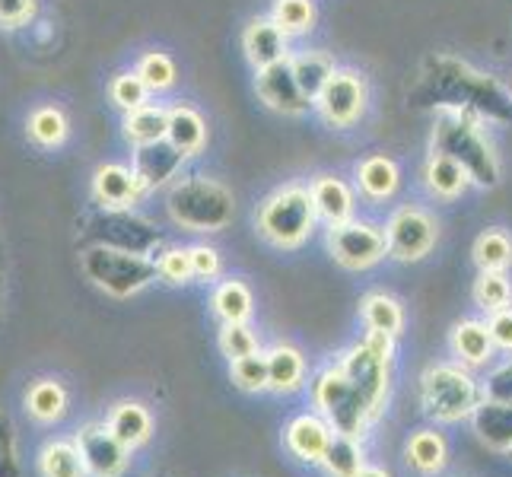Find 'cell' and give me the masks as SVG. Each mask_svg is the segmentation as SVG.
Here are the masks:
<instances>
[{
  "label": "cell",
  "instance_id": "cell-1",
  "mask_svg": "<svg viewBox=\"0 0 512 477\" xmlns=\"http://www.w3.org/2000/svg\"><path fill=\"white\" fill-rule=\"evenodd\" d=\"M166 207H169V217L182 229H191V233H214V229H223L236 214L233 194L220 182L201 179V175L175 182L169 188Z\"/></svg>",
  "mask_w": 512,
  "mask_h": 477
},
{
  "label": "cell",
  "instance_id": "cell-2",
  "mask_svg": "<svg viewBox=\"0 0 512 477\" xmlns=\"http://www.w3.org/2000/svg\"><path fill=\"white\" fill-rule=\"evenodd\" d=\"M312 398H315V408L331 423V430L344 436H363L369 420L382 411L373 404V398L347 376L344 366L325 369L312 385Z\"/></svg>",
  "mask_w": 512,
  "mask_h": 477
},
{
  "label": "cell",
  "instance_id": "cell-3",
  "mask_svg": "<svg viewBox=\"0 0 512 477\" xmlns=\"http://www.w3.org/2000/svg\"><path fill=\"white\" fill-rule=\"evenodd\" d=\"M83 274L93 280L99 290L109 296L125 299L137 290H144L150 280L160 277L156 271V261L147 255H137L128 249H115V245H93L80 255Z\"/></svg>",
  "mask_w": 512,
  "mask_h": 477
},
{
  "label": "cell",
  "instance_id": "cell-4",
  "mask_svg": "<svg viewBox=\"0 0 512 477\" xmlns=\"http://www.w3.org/2000/svg\"><path fill=\"white\" fill-rule=\"evenodd\" d=\"M433 147H436V153H446V156L455 159V163H462V169L471 175L474 182H481V185H497L500 182L497 159H493L481 131L474 128L471 115L443 112V118L436 121Z\"/></svg>",
  "mask_w": 512,
  "mask_h": 477
},
{
  "label": "cell",
  "instance_id": "cell-5",
  "mask_svg": "<svg viewBox=\"0 0 512 477\" xmlns=\"http://www.w3.org/2000/svg\"><path fill=\"white\" fill-rule=\"evenodd\" d=\"M433 67H436V74H427V77L443 83V86H452L449 93H443L446 112H465V115L481 112L487 118H506L509 115L512 102H506L503 90L493 80H487L481 74H471L465 64H455L446 58L433 61Z\"/></svg>",
  "mask_w": 512,
  "mask_h": 477
},
{
  "label": "cell",
  "instance_id": "cell-6",
  "mask_svg": "<svg viewBox=\"0 0 512 477\" xmlns=\"http://www.w3.org/2000/svg\"><path fill=\"white\" fill-rule=\"evenodd\" d=\"M420 401L433 420L455 423L478 411L484 392L462 366H433L420 379Z\"/></svg>",
  "mask_w": 512,
  "mask_h": 477
},
{
  "label": "cell",
  "instance_id": "cell-7",
  "mask_svg": "<svg viewBox=\"0 0 512 477\" xmlns=\"http://www.w3.org/2000/svg\"><path fill=\"white\" fill-rule=\"evenodd\" d=\"M315 204L312 191L306 188H284L261 207L258 229L261 236L280 245V249H296L299 242H306L315 226Z\"/></svg>",
  "mask_w": 512,
  "mask_h": 477
},
{
  "label": "cell",
  "instance_id": "cell-8",
  "mask_svg": "<svg viewBox=\"0 0 512 477\" xmlns=\"http://www.w3.org/2000/svg\"><path fill=\"white\" fill-rule=\"evenodd\" d=\"M328 245H331L334 261L344 264L347 271H366L388 255L385 233H379V229L369 226V223H350L347 220L341 226H331Z\"/></svg>",
  "mask_w": 512,
  "mask_h": 477
},
{
  "label": "cell",
  "instance_id": "cell-9",
  "mask_svg": "<svg viewBox=\"0 0 512 477\" xmlns=\"http://www.w3.org/2000/svg\"><path fill=\"white\" fill-rule=\"evenodd\" d=\"M388 255L398 261H420L436 245V223L417 207H404L385 226Z\"/></svg>",
  "mask_w": 512,
  "mask_h": 477
},
{
  "label": "cell",
  "instance_id": "cell-10",
  "mask_svg": "<svg viewBox=\"0 0 512 477\" xmlns=\"http://www.w3.org/2000/svg\"><path fill=\"white\" fill-rule=\"evenodd\" d=\"M315 102H319L325 121H331L334 128H350L366 109V86L350 70H334L328 86Z\"/></svg>",
  "mask_w": 512,
  "mask_h": 477
},
{
  "label": "cell",
  "instance_id": "cell-11",
  "mask_svg": "<svg viewBox=\"0 0 512 477\" xmlns=\"http://www.w3.org/2000/svg\"><path fill=\"white\" fill-rule=\"evenodd\" d=\"M77 449L83 465L93 477H118L128 468V446L109 427H86L77 436Z\"/></svg>",
  "mask_w": 512,
  "mask_h": 477
},
{
  "label": "cell",
  "instance_id": "cell-12",
  "mask_svg": "<svg viewBox=\"0 0 512 477\" xmlns=\"http://www.w3.org/2000/svg\"><path fill=\"white\" fill-rule=\"evenodd\" d=\"M258 96L284 115H303L309 109V96L299 90L290 61H277L258 70Z\"/></svg>",
  "mask_w": 512,
  "mask_h": 477
},
{
  "label": "cell",
  "instance_id": "cell-13",
  "mask_svg": "<svg viewBox=\"0 0 512 477\" xmlns=\"http://www.w3.org/2000/svg\"><path fill=\"white\" fill-rule=\"evenodd\" d=\"M147 194V188L140 185L134 169H125L118 163H105L93 172V198L105 210H128Z\"/></svg>",
  "mask_w": 512,
  "mask_h": 477
},
{
  "label": "cell",
  "instance_id": "cell-14",
  "mask_svg": "<svg viewBox=\"0 0 512 477\" xmlns=\"http://www.w3.org/2000/svg\"><path fill=\"white\" fill-rule=\"evenodd\" d=\"M185 153L179 147H172L169 140H160V144H147V147H137L134 153V175L140 179L147 191H153L156 185H163L169 179H175L179 172Z\"/></svg>",
  "mask_w": 512,
  "mask_h": 477
},
{
  "label": "cell",
  "instance_id": "cell-15",
  "mask_svg": "<svg viewBox=\"0 0 512 477\" xmlns=\"http://www.w3.org/2000/svg\"><path fill=\"white\" fill-rule=\"evenodd\" d=\"M474 433L493 452H512V404L484 398L471 414Z\"/></svg>",
  "mask_w": 512,
  "mask_h": 477
},
{
  "label": "cell",
  "instance_id": "cell-16",
  "mask_svg": "<svg viewBox=\"0 0 512 477\" xmlns=\"http://www.w3.org/2000/svg\"><path fill=\"white\" fill-rule=\"evenodd\" d=\"M331 436H334V430H331V423L325 417L303 414L287 427V449L296 458H303V462H322Z\"/></svg>",
  "mask_w": 512,
  "mask_h": 477
},
{
  "label": "cell",
  "instance_id": "cell-17",
  "mask_svg": "<svg viewBox=\"0 0 512 477\" xmlns=\"http://www.w3.org/2000/svg\"><path fill=\"white\" fill-rule=\"evenodd\" d=\"M245 55L261 70L277 61H287V32L274 20H255L245 29Z\"/></svg>",
  "mask_w": 512,
  "mask_h": 477
},
{
  "label": "cell",
  "instance_id": "cell-18",
  "mask_svg": "<svg viewBox=\"0 0 512 477\" xmlns=\"http://www.w3.org/2000/svg\"><path fill=\"white\" fill-rule=\"evenodd\" d=\"M312 204H315V214L322 220H328L331 226H341L350 220L353 214V194L341 179H331V175H322L319 182L312 188Z\"/></svg>",
  "mask_w": 512,
  "mask_h": 477
},
{
  "label": "cell",
  "instance_id": "cell-19",
  "mask_svg": "<svg viewBox=\"0 0 512 477\" xmlns=\"http://www.w3.org/2000/svg\"><path fill=\"white\" fill-rule=\"evenodd\" d=\"M166 140L172 147H179L185 156L198 153L207 140V125L201 112H194L191 105H175L169 109V131H166Z\"/></svg>",
  "mask_w": 512,
  "mask_h": 477
},
{
  "label": "cell",
  "instance_id": "cell-20",
  "mask_svg": "<svg viewBox=\"0 0 512 477\" xmlns=\"http://www.w3.org/2000/svg\"><path fill=\"white\" fill-rule=\"evenodd\" d=\"M166 131H169V109H163V105H140V109L128 112L125 118V137L134 147L160 144V140H166Z\"/></svg>",
  "mask_w": 512,
  "mask_h": 477
},
{
  "label": "cell",
  "instance_id": "cell-21",
  "mask_svg": "<svg viewBox=\"0 0 512 477\" xmlns=\"http://www.w3.org/2000/svg\"><path fill=\"white\" fill-rule=\"evenodd\" d=\"M306 363L296 347L280 344L268 353V388L271 392H293L303 382Z\"/></svg>",
  "mask_w": 512,
  "mask_h": 477
},
{
  "label": "cell",
  "instance_id": "cell-22",
  "mask_svg": "<svg viewBox=\"0 0 512 477\" xmlns=\"http://www.w3.org/2000/svg\"><path fill=\"white\" fill-rule=\"evenodd\" d=\"M452 350L455 357L462 360L465 366H481L490 360V350H493V338H490V328L481 322H462L452 334Z\"/></svg>",
  "mask_w": 512,
  "mask_h": 477
},
{
  "label": "cell",
  "instance_id": "cell-23",
  "mask_svg": "<svg viewBox=\"0 0 512 477\" xmlns=\"http://www.w3.org/2000/svg\"><path fill=\"white\" fill-rule=\"evenodd\" d=\"M471 182V175L462 169V163H455L446 153H433L427 163V185L439 194V198H458Z\"/></svg>",
  "mask_w": 512,
  "mask_h": 477
},
{
  "label": "cell",
  "instance_id": "cell-24",
  "mask_svg": "<svg viewBox=\"0 0 512 477\" xmlns=\"http://www.w3.org/2000/svg\"><path fill=\"white\" fill-rule=\"evenodd\" d=\"M109 430H112L128 449H137L140 443H147V436H150V414H147L144 408H140V404L125 401V404H118V408L112 411V417H109Z\"/></svg>",
  "mask_w": 512,
  "mask_h": 477
},
{
  "label": "cell",
  "instance_id": "cell-25",
  "mask_svg": "<svg viewBox=\"0 0 512 477\" xmlns=\"http://www.w3.org/2000/svg\"><path fill=\"white\" fill-rule=\"evenodd\" d=\"M322 465L331 477H357L366 465H363V452L357 446V436H344L334 433L331 443L322 455Z\"/></svg>",
  "mask_w": 512,
  "mask_h": 477
},
{
  "label": "cell",
  "instance_id": "cell-26",
  "mask_svg": "<svg viewBox=\"0 0 512 477\" xmlns=\"http://www.w3.org/2000/svg\"><path fill=\"white\" fill-rule=\"evenodd\" d=\"M360 188L373 201L392 198L395 188H398V166L388 156H369L360 166Z\"/></svg>",
  "mask_w": 512,
  "mask_h": 477
},
{
  "label": "cell",
  "instance_id": "cell-27",
  "mask_svg": "<svg viewBox=\"0 0 512 477\" xmlns=\"http://www.w3.org/2000/svg\"><path fill=\"white\" fill-rule=\"evenodd\" d=\"M26 128H29V137L39 147H61L67 131H70L67 115L58 109V105H39V109L29 115Z\"/></svg>",
  "mask_w": 512,
  "mask_h": 477
},
{
  "label": "cell",
  "instance_id": "cell-28",
  "mask_svg": "<svg viewBox=\"0 0 512 477\" xmlns=\"http://www.w3.org/2000/svg\"><path fill=\"white\" fill-rule=\"evenodd\" d=\"M408 462L420 471V474H436L446 465V439L436 430H420L411 436L408 443Z\"/></svg>",
  "mask_w": 512,
  "mask_h": 477
},
{
  "label": "cell",
  "instance_id": "cell-29",
  "mask_svg": "<svg viewBox=\"0 0 512 477\" xmlns=\"http://www.w3.org/2000/svg\"><path fill=\"white\" fill-rule=\"evenodd\" d=\"M293 74H296L299 90H303L312 102V99H319L322 90L328 86V80L334 74V64H331V58L319 55V51H309V55L293 61Z\"/></svg>",
  "mask_w": 512,
  "mask_h": 477
},
{
  "label": "cell",
  "instance_id": "cell-30",
  "mask_svg": "<svg viewBox=\"0 0 512 477\" xmlns=\"http://www.w3.org/2000/svg\"><path fill=\"white\" fill-rule=\"evenodd\" d=\"M42 477H86L83 455L77 443H51L39 458Z\"/></svg>",
  "mask_w": 512,
  "mask_h": 477
},
{
  "label": "cell",
  "instance_id": "cell-31",
  "mask_svg": "<svg viewBox=\"0 0 512 477\" xmlns=\"http://www.w3.org/2000/svg\"><path fill=\"white\" fill-rule=\"evenodd\" d=\"M214 309L223 322H245L252 315V293L242 280H226L214 293Z\"/></svg>",
  "mask_w": 512,
  "mask_h": 477
},
{
  "label": "cell",
  "instance_id": "cell-32",
  "mask_svg": "<svg viewBox=\"0 0 512 477\" xmlns=\"http://www.w3.org/2000/svg\"><path fill=\"white\" fill-rule=\"evenodd\" d=\"M363 322L369 325V331H382V334H392L395 338L404 325V315H401V306L392 296L376 293L363 303Z\"/></svg>",
  "mask_w": 512,
  "mask_h": 477
},
{
  "label": "cell",
  "instance_id": "cell-33",
  "mask_svg": "<svg viewBox=\"0 0 512 477\" xmlns=\"http://www.w3.org/2000/svg\"><path fill=\"white\" fill-rule=\"evenodd\" d=\"M26 404H29V414L35 420H58L64 414V408H67V395H64V388L58 382L45 379V382H35L29 388Z\"/></svg>",
  "mask_w": 512,
  "mask_h": 477
},
{
  "label": "cell",
  "instance_id": "cell-34",
  "mask_svg": "<svg viewBox=\"0 0 512 477\" xmlns=\"http://www.w3.org/2000/svg\"><path fill=\"white\" fill-rule=\"evenodd\" d=\"M474 261L481 264V271H506L512 264V242L500 229H490L478 242H474Z\"/></svg>",
  "mask_w": 512,
  "mask_h": 477
},
{
  "label": "cell",
  "instance_id": "cell-35",
  "mask_svg": "<svg viewBox=\"0 0 512 477\" xmlns=\"http://www.w3.org/2000/svg\"><path fill=\"white\" fill-rule=\"evenodd\" d=\"M474 299H478V306L487 309V312L506 309L509 299H512L509 277L503 271H481L478 284H474Z\"/></svg>",
  "mask_w": 512,
  "mask_h": 477
},
{
  "label": "cell",
  "instance_id": "cell-36",
  "mask_svg": "<svg viewBox=\"0 0 512 477\" xmlns=\"http://www.w3.org/2000/svg\"><path fill=\"white\" fill-rule=\"evenodd\" d=\"M137 74L150 86V93H163L175 83V64L169 55H163V51H150V55L140 58Z\"/></svg>",
  "mask_w": 512,
  "mask_h": 477
},
{
  "label": "cell",
  "instance_id": "cell-37",
  "mask_svg": "<svg viewBox=\"0 0 512 477\" xmlns=\"http://www.w3.org/2000/svg\"><path fill=\"white\" fill-rule=\"evenodd\" d=\"M112 93V102L118 105V109L125 112H134L140 109V105H147V96H150V86L140 80L137 70H131V74H118L109 86Z\"/></svg>",
  "mask_w": 512,
  "mask_h": 477
},
{
  "label": "cell",
  "instance_id": "cell-38",
  "mask_svg": "<svg viewBox=\"0 0 512 477\" xmlns=\"http://www.w3.org/2000/svg\"><path fill=\"white\" fill-rule=\"evenodd\" d=\"M233 382L242 392H264L268 388V357L249 353V357L233 360Z\"/></svg>",
  "mask_w": 512,
  "mask_h": 477
},
{
  "label": "cell",
  "instance_id": "cell-39",
  "mask_svg": "<svg viewBox=\"0 0 512 477\" xmlns=\"http://www.w3.org/2000/svg\"><path fill=\"white\" fill-rule=\"evenodd\" d=\"M315 20V10H312V0H277L274 7V23L290 32H306Z\"/></svg>",
  "mask_w": 512,
  "mask_h": 477
},
{
  "label": "cell",
  "instance_id": "cell-40",
  "mask_svg": "<svg viewBox=\"0 0 512 477\" xmlns=\"http://www.w3.org/2000/svg\"><path fill=\"white\" fill-rule=\"evenodd\" d=\"M220 347L229 360H242L249 353H258V338L245 322H226L220 331Z\"/></svg>",
  "mask_w": 512,
  "mask_h": 477
},
{
  "label": "cell",
  "instance_id": "cell-41",
  "mask_svg": "<svg viewBox=\"0 0 512 477\" xmlns=\"http://www.w3.org/2000/svg\"><path fill=\"white\" fill-rule=\"evenodd\" d=\"M156 271H160L163 280H169V284H185L191 274V255L188 249H166L160 252V258H156Z\"/></svg>",
  "mask_w": 512,
  "mask_h": 477
},
{
  "label": "cell",
  "instance_id": "cell-42",
  "mask_svg": "<svg viewBox=\"0 0 512 477\" xmlns=\"http://www.w3.org/2000/svg\"><path fill=\"white\" fill-rule=\"evenodd\" d=\"M35 7H39V0H0V26L4 29L26 26L35 16Z\"/></svg>",
  "mask_w": 512,
  "mask_h": 477
},
{
  "label": "cell",
  "instance_id": "cell-43",
  "mask_svg": "<svg viewBox=\"0 0 512 477\" xmlns=\"http://www.w3.org/2000/svg\"><path fill=\"white\" fill-rule=\"evenodd\" d=\"M484 398L506 401L512 404V363H503L500 369H493L484 382Z\"/></svg>",
  "mask_w": 512,
  "mask_h": 477
},
{
  "label": "cell",
  "instance_id": "cell-44",
  "mask_svg": "<svg viewBox=\"0 0 512 477\" xmlns=\"http://www.w3.org/2000/svg\"><path fill=\"white\" fill-rule=\"evenodd\" d=\"M490 338H493V347H500L506 353H512V309H497V312H490Z\"/></svg>",
  "mask_w": 512,
  "mask_h": 477
},
{
  "label": "cell",
  "instance_id": "cell-45",
  "mask_svg": "<svg viewBox=\"0 0 512 477\" xmlns=\"http://www.w3.org/2000/svg\"><path fill=\"white\" fill-rule=\"evenodd\" d=\"M191 255V274L194 277H217L220 274V255L214 249H207V245H194L188 249Z\"/></svg>",
  "mask_w": 512,
  "mask_h": 477
},
{
  "label": "cell",
  "instance_id": "cell-46",
  "mask_svg": "<svg viewBox=\"0 0 512 477\" xmlns=\"http://www.w3.org/2000/svg\"><path fill=\"white\" fill-rule=\"evenodd\" d=\"M0 477H16L13 468V436H10V420L0 417Z\"/></svg>",
  "mask_w": 512,
  "mask_h": 477
},
{
  "label": "cell",
  "instance_id": "cell-47",
  "mask_svg": "<svg viewBox=\"0 0 512 477\" xmlns=\"http://www.w3.org/2000/svg\"><path fill=\"white\" fill-rule=\"evenodd\" d=\"M369 350H376L379 357L392 360V334H382V331H369V338L363 341Z\"/></svg>",
  "mask_w": 512,
  "mask_h": 477
},
{
  "label": "cell",
  "instance_id": "cell-48",
  "mask_svg": "<svg viewBox=\"0 0 512 477\" xmlns=\"http://www.w3.org/2000/svg\"><path fill=\"white\" fill-rule=\"evenodd\" d=\"M357 477H388V474H385L382 468H363V471H360Z\"/></svg>",
  "mask_w": 512,
  "mask_h": 477
}]
</instances>
